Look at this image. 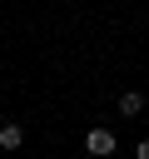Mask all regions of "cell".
Wrapping results in <instances>:
<instances>
[{"label": "cell", "instance_id": "1", "mask_svg": "<svg viewBox=\"0 0 149 159\" xmlns=\"http://www.w3.org/2000/svg\"><path fill=\"white\" fill-rule=\"evenodd\" d=\"M84 149H89L94 159H109V154H114V134H109V129H89V134H84Z\"/></svg>", "mask_w": 149, "mask_h": 159}, {"label": "cell", "instance_id": "2", "mask_svg": "<svg viewBox=\"0 0 149 159\" xmlns=\"http://www.w3.org/2000/svg\"><path fill=\"white\" fill-rule=\"evenodd\" d=\"M20 139H25V129L10 119V124H0V149H20Z\"/></svg>", "mask_w": 149, "mask_h": 159}, {"label": "cell", "instance_id": "4", "mask_svg": "<svg viewBox=\"0 0 149 159\" xmlns=\"http://www.w3.org/2000/svg\"><path fill=\"white\" fill-rule=\"evenodd\" d=\"M134 159H149V139H139V149H134Z\"/></svg>", "mask_w": 149, "mask_h": 159}, {"label": "cell", "instance_id": "3", "mask_svg": "<svg viewBox=\"0 0 149 159\" xmlns=\"http://www.w3.org/2000/svg\"><path fill=\"white\" fill-rule=\"evenodd\" d=\"M119 109H124V114H139V109H144L139 89H124V94H119Z\"/></svg>", "mask_w": 149, "mask_h": 159}]
</instances>
